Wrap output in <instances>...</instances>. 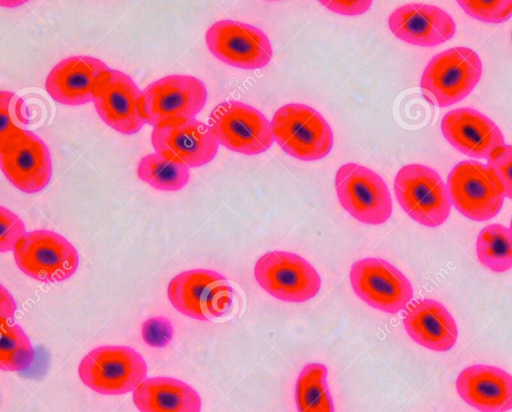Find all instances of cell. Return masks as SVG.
<instances>
[{
  "instance_id": "7c38bea8",
  "label": "cell",
  "mask_w": 512,
  "mask_h": 412,
  "mask_svg": "<svg viewBox=\"0 0 512 412\" xmlns=\"http://www.w3.org/2000/svg\"><path fill=\"white\" fill-rule=\"evenodd\" d=\"M0 167L5 177L25 193L44 189L52 176L47 145L34 132L26 129L0 141Z\"/></svg>"
},
{
  "instance_id": "1f68e13d",
  "label": "cell",
  "mask_w": 512,
  "mask_h": 412,
  "mask_svg": "<svg viewBox=\"0 0 512 412\" xmlns=\"http://www.w3.org/2000/svg\"><path fill=\"white\" fill-rule=\"evenodd\" d=\"M320 3L329 10L343 15H359L366 12L371 4V0L359 1H320Z\"/></svg>"
},
{
  "instance_id": "4dcf8cb0",
  "label": "cell",
  "mask_w": 512,
  "mask_h": 412,
  "mask_svg": "<svg viewBox=\"0 0 512 412\" xmlns=\"http://www.w3.org/2000/svg\"><path fill=\"white\" fill-rule=\"evenodd\" d=\"M173 327L164 317H153L142 325V337L151 347L166 346L172 339Z\"/></svg>"
},
{
  "instance_id": "52a82bcc",
  "label": "cell",
  "mask_w": 512,
  "mask_h": 412,
  "mask_svg": "<svg viewBox=\"0 0 512 412\" xmlns=\"http://www.w3.org/2000/svg\"><path fill=\"white\" fill-rule=\"evenodd\" d=\"M446 185L451 204L471 220L487 221L502 208V188L488 165L481 162H459L449 172Z\"/></svg>"
},
{
  "instance_id": "d4e9b609",
  "label": "cell",
  "mask_w": 512,
  "mask_h": 412,
  "mask_svg": "<svg viewBox=\"0 0 512 412\" xmlns=\"http://www.w3.org/2000/svg\"><path fill=\"white\" fill-rule=\"evenodd\" d=\"M476 252L480 263L489 270L502 273L512 268V236L501 224H490L477 237Z\"/></svg>"
},
{
  "instance_id": "484cf974",
  "label": "cell",
  "mask_w": 512,
  "mask_h": 412,
  "mask_svg": "<svg viewBox=\"0 0 512 412\" xmlns=\"http://www.w3.org/2000/svg\"><path fill=\"white\" fill-rule=\"evenodd\" d=\"M0 368L4 371H22L34 360L32 344L17 324L1 320Z\"/></svg>"
},
{
  "instance_id": "e575fe53",
  "label": "cell",
  "mask_w": 512,
  "mask_h": 412,
  "mask_svg": "<svg viewBox=\"0 0 512 412\" xmlns=\"http://www.w3.org/2000/svg\"><path fill=\"white\" fill-rule=\"evenodd\" d=\"M511 36H512V34H511Z\"/></svg>"
},
{
  "instance_id": "30bf717a",
  "label": "cell",
  "mask_w": 512,
  "mask_h": 412,
  "mask_svg": "<svg viewBox=\"0 0 512 412\" xmlns=\"http://www.w3.org/2000/svg\"><path fill=\"white\" fill-rule=\"evenodd\" d=\"M208 125L219 144L229 150L256 155L274 141L271 123L254 107L239 101H225L211 112Z\"/></svg>"
},
{
  "instance_id": "d6a6232c",
  "label": "cell",
  "mask_w": 512,
  "mask_h": 412,
  "mask_svg": "<svg viewBox=\"0 0 512 412\" xmlns=\"http://www.w3.org/2000/svg\"><path fill=\"white\" fill-rule=\"evenodd\" d=\"M1 301L6 303V305L1 304V320L6 321L13 317L15 304L9 293H7L3 287L1 288Z\"/></svg>"
},
{
  "instance_id": "8992f818",
  "label": "cell",
  "mask_w": 512,
  "mask_h": 412,
  "mask_svg": "<svg viewBox=\"0 0 512 412\" xmlns=\"http://www.w3.org/2000/svg\"><path fill=\"white\" fill-rule=\"evenodd\" d=\"M167 296L180 313L206 321L230 310L233 289L220 273L195 269L175 276L168 285Z\"/></svg>"
},
{
  "instance_id": "6da1fadb",
  "label": "cell",
  "mask_w": 512,
  "mask_h": 412,
  "mask_svg": "<svg viewBox=\"0 0 512 412\" xmlns=\"http://www.w3.org/2000/svg\"><path fill=\"white\" fill-rule=\"evenodd\" d=\"M481 75L482 62L478 54L468 47H454L429 61L422 73L420 88L429 102L447 107L468 96Z\"/></svg>"
},
{
  "instance_id": "8fae6325",
  "label": "cell",
  "mask_w": 512,
  "mask_h": 412,
  "mask_svg": "<svg viewBox=\"0 0 512 412\" xmlns=\"http://www.w3.org/2000/svg\"><path fill=\"white\" fill-rule=\"evenodd\" d=\"M258 284L273 297L287 302H304L321 287L316 269L304 258L286 251L262 255L254 267Z\"/></svg>"
},
{
  "instance_id": "ffe728a7",
  "label": "cell",
  "mask_w": 512,
  "mask_h": 412,
  "mask_svg": "<svg viewBox=\"0 0 512 412\" xmlns=\"http://www.w3.org/2000/svg\"><path fill=\"white\" fill-rule=\"evenodd\" d=\"M459 396L480 412H507L512 409V376L501 368L473 365L456 379Z\"/></svg>"
},
{
  "instance_id": "f1b7e54d",
  "label": "cell",
  "mask_w": 512,
  "mask_h": 412,
  "mask_svg": "<svg viewBox=\"0 0 512 412\" xmlns=\"http://www.w3.org/2000/svg\"><path fill=\"white\" fill-rule=\"evenodd\" d=\"M487 165L498 180L505 197L512 199V145L496 149L487 159Z\"/></svg>"
},
{
  "instance_id": "ac0fdd59",
  "label": "cell",
  "mask_w": 512,
  "mask_h": 412,
  "mask_svg": "<svg viewBox=\"0 0 512 412\" xmlns=\"http://www.w3.org/2000/svg\"><path fill=\"white\" fill-rule=\"evenodd\" d=\"M388 26L400 40L424 47L440 45L456 32V24L446 11L422 3L406 4L394 10Z\"/></svg>"
},
{
  "instance_id": "603a6c76",
  "label": "cell",
  "mask_w": 512,
  "mask_h": 412,
  "mask_svg": "<svg viewBox=\"0 0 512 412\" xmlns=\"http://www.w3.org/2000/svg\"><path fill=\"white\" fill-rule=\"evenodd\" d=\"M327 374V367L321 363H310L302 369L295 387L298 412H334Z\"/></svg>"
},
{
  "instance_id": "83f0119b",
  "label": "cell",
  "mask_w": 512,
  "mask_h": 412,
  "mask_svg": "<svg viewBox=\"0 0 512 412\" xmlns=\"http://www.w3.org/2000/svg\"><path fill=\"white\" fill-rule=\"evenodd\" d=\"M457 3L466 14L482 22L502 23L512 16V0H459Z\"/></svg>"
},
{
  "instance_id": "5b68a950",
  "label": "cell",
  "mask_w": 512,
  "mask_h": 412,
  "mask_svg": "<svg viewBox=\"0 0 512 412\" xmlns=\"http://www.w3.org/2000/svg\"><path fill=\"white\" fill-rule=\"evenodd\" d=\"M206 100L207 89L200 79L174 74L152 82L142 91L140 112L145 123L156 127L194 118Z\"/></svg>"
},
{
  "instance_id": "7402d4cb",
  "label": "cell",
  "mask_w": 512,
  "mask_h": 412,
  "mask_svg": "<svg viewBox=\"0 0 512 412\" xmlns=\"http://www.w3.org/2000/svg\"><path fill=\"white\" fill-rule=\"evenodd\" d=\"M140 412H200L201 399L187 383L170 377L145 379L133 392Z\"/></svg>"
},
{
  "instance_id": "f546056e",
  "label": "cell",
  "mask_w": 512,
  "mask_h": 412,
  "mask_svg": "<svg viewBox=\"0 0 512 412\" xmlns=\"http://www.w3.org/2000/svg\"><path fill=\"white\" fill-rule=\"evenodd\" d=\"M0 221V250L1 252L14 250L17 242L26 234L25 225L17 215L3 206L0 208Z\"/></svg>"
},
{
  "instance_id": "7a4b0ae2",
  "label": "cell",
  "mask_w": 512,
  "mask_h": 412,
  "mask_svg": "<svg viewBox=\"0 0 512 412\" xmlns=\"http://www.w3.org/2000/svg\"><path fill=\"white\" fill-rule=\"evenodd\" d=\"M273 136L289 155L304 161L324 158L332 149L333 133L324 117L304 104L279 108L271 121Z\"/></svg>"
},
{
  "instance_id": "9c48e42d",
  "label": "cell",
  "mask_w": 512,
  "mask_h": 412,
  "mask_svg": "<svg viewBox=\"0 0 512 412\" xmlns=\"http://www.w3.org/2000/svg\"><path fill=\"white\" fill-rule=\"evenodd\" d=\"M335 188L342 207L358 221L380 225L390 218V192L371 169L356 163L342 165L335 175Z\"/></svg>"
},
{
  "instance_id": "4316f807",
  "label": "cell",
  "mask_w": 512,
  "mask_h": 412,
  "mask_svg": "<svg viewBox=\"0 0 512 412\" xmlns=\"http://www.w3.org/2000/svg\"><path fill=\"white\" fill-rule=\"evenodd\" d=\"M24 103L13 92H0V141L11 134L24 129L28 123L23 113Z\"/></svg>"
},
{
  "instance_id": "836d02e7",
  "label": "cell",
  "mask_w": 512,
  "mask_h": 412,
  "mask_svg": "<svg viewBox=\"0 0 512 412\" xmlns=\"http://www.w3.org/2000/svg\"><path fill=\"white\" fill-rule=\"evenodd\" d=\"M509 230H510V233H511V236H512V219H511V223H510V228H509Z\"/></svg>"
},
{
  "instance_id": "3957f363",
  "label": "cell",
  "mask_w": 512,
  "mask_h": 412,
  "mask_svg": "<svg viewBox=\"0 0 512 412\" xmlns=\"http://www.w3.org/2000/svg\"><path fill=\"white\" fill-rule=\"evenodd\" d=\"M394 191L402 209L426 227H438L450 215L451 201L447 185L432 168L408 164L396 174Z\"/></svg>"
},
{
  "instance_id": "277c9868",
  "label": "cell",
  "mask_w": 512,
  "mask_h": 412,
  "mask_svg": "<svg viewBox=\"0 0 512 412\" xmlns=\"http://www.w3.org/2000/svg\"><path fill=\"white\" fill-rule=\"evenodd\" d=\"M81 381L95 392L120 395L134 391L146 378L143 357L126 346H101L90 351L80 362Z\"/></svg>"
},
{
  "instance_id": "d6986e66",
  "label": "cell",
  "mask_w": 512,
  "mask_h": 412,
  "mask_svg": "<svg viewBox=\"0 0 512 412\" xmlns=\"http://www.w3.org/2000/svg\"><path fill=\"white\" fill-rule=\"evenodd\" d=\"M109 69L103 61L95 57H68L49 72L45 89L60 104H85L92 101L97 80Z\"/></svg>"
},
{
  "instance_id": "5bb4252c",
  "label": "cell",
  "mask_w": 512,
  "mask_h": 412,
  "mask_svg": "<svg viewBox=\"0 0 512 412\" xmlns=\"http://www.w3.org/2000/svg\"><path fill=\"white\" fill-rule=\"evenodd\" d=\"M205 41L217 59L238 68H262L272 57L268 37L260 29L238 21L215 22L206 31Z\"/></svg>"
},
{
  "instance_id": "9a60e30c",
  "label": "cell",
  "mask_w": 512,
  "mask_h": 412,
  "mask_svg": "<svg viewBox=\"0 0 512 412\" xmlns=\"http://www.w3.org/2000/svg\"><path fill=\"white\" fill-rule=\"evenodd\" d=\"M142 91L127 74L109 69L97 80L92 102L109 127L119 133H137L145 121L140 112Z\"/></svg>"
},
{
  "instance_id": "4fadbf2b",
  "label": "cell",
  "mask_w": 512,
  "mask_h": 412,
  "mask_svg": "<svg viewBox=\"0 0 512 412\" xmlns=\"http://www.w3.org/2000/svg\"><path fill=\"white\" fill-rule=\"evenodd\" d=\"M350 281L362 301L389 314L406 309L413 298L406 276L383 259L364 258L355 262L350 270Z\"/></svg>"
},
{
  "instance_id": "2e32d148",
  "label": "cell",
  "mask_w": 512,
  "mask_h": 412,
  "mask_svg": "<svg viewBox=\"0 0 512 412\" xmlns=\"http://www.w3.org/2000/svg\"><path fill=\"white\" fill-rule=\"evenodd\" d=\"M151 143L155 152L183 162L189 168L210 162L219 146L209 125L195 118L153 127Z\"/></svg>"
},
{
  "instance_id": "ba28073f",
  "label": "cell",
  "mask_w": 512,
  "mask_h": 412,
  "mask_svg": "<svg viewBox=\"0 0 512 412\" xmlns=\"http://www.w3.org/2000/svg\"><path fill=\"white\" fill-rule=\"evenodd\" d=\"M18 268L29 277L42 282H59L77 270L79 255L63 236L49 230L26 233L14 247Z\"/></svg>"
},
{
  "instance_id": "e0dca14e",
  "label": "cell",
  "mask_w": 512,
  "mask_h": 412,
  "mask_svg": "<svg viewBox=\"0 0 512 412\" xmlns=\"http://www.w3.org/2000/svg\"><path fill=\"white\" fill-rule=\"evenodd\" d=\"M441 131L454 148L473 158L488 159L496 149L505 145L499 127L472 108H457L446 113Z\"/></svg>"
},
{
  "instance_id": "44dd1931",
  "label": "cell",
  "mask_w": 512,
  "mask_h": 412,
  "mask_svg": "<svg viewBox=\"0 0 512 412\" xmlns=\"http://www.w3.org/2000/svg\"><path fill=\"white\" fill-rule=\"evenodd\" d=\"M403 324L413 341L437 352L450 350L458 337L454 318L442 303L433 299L408 304Z\"/></svg>"
},
{
  "instance_id": "cb8c5ba5",
  "label": "cell",
  "mask_w": 512,
  "mask_h": 412,
  "mask_svg": "<svg viewBox=\"0 0 512 412\" xmlns=\"http://www.w3.org/2000/svg\"><path fill=\"white\" fill-rule=\"evenodd\" d=\"M137 175L142 181L162 191H178L187 185L190 178L186 164L157 152L141 158Z\"/></svg>"
}]
</instances>
